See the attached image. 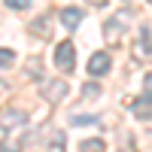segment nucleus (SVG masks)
<instances>
[{"mask_svg": "<svg viewBox=\"0 0 152 152\" xmlns=\"http://www.w3.org/2000/svg\"><path fill=\"white\" fill-rule=\"evenodd\" d=\"M55 67L64 70V73H73V67H76V49H73L70 40L55 46Z\"/></svg>", "mask_w": 152, "mask_h": 152, "instance_id": "f257e3e1", "label": "nucleus"}, {"mask_svg": "<svg viewBox=\"0 0 152 152\" xmlns=\"http://www.w3.org/2000/svg\"><path fill=\"white\" fill-rule=\"evenodd\" d=\"M110 67H113V58H110V52H94L91 58H88V73L94 76H107L110 73Z\"/></svg>", "mask_w": 152, "mask_h": 152, "instance_id": "f03ea898", "label": "nucleus"}, {"mask_svg": "<svg viewBox=\"0 0 152 152\" xmlns=\"http://www.w3.org/2000/svg\"><path fill=\"white\" fill-rule=\"evenodd\" d=\"M67 82H61V79H52V82H46L43 85V97L49 100V104H61V100L67 97Z\"/></svg>", "mask_w": 152, "mask_h": 152, "instance_id": "7ed1b4c3", "label": "nucleus"}, {"mask_svg": "<svg viewBox=\"0 0 152 152\" xmlns=\"http://www.w3.org/2000/svg\"><path fill=\"white\" fill-rule=\"evenodd\" d=\"M58 18H61V24H64V28H79V21H82V9L79 6H64L58 12Z\"/></svg>", "mask_w": 152, "mask_h": 152, "instance_id": "20e7f679", "label": "nucleus"}, {"mask_svg": "<svg viewBox=\"0 0 152 152\" xmlns=\"http://www.w3.org/2000/svg\"><path fill=\"white\" fill-rule=\"evenodd\" d=\"M131 113H134L137 119H152V94L146 91L140 100H134V104H131Z\"/></svg>", "mask_w": 152, "mask_h": 152, "instance_id": "39448f33", "label": "nucleus"}, {"mask_svg": "<svg viewBox=\"0 0 152 152\" xmlns=\"http://www.w3.org/2000/svg\"><path fill=\"white\" fill-rule=\"evenodd\" d=\"M46 21H49L46 15L34 18V21H31V34H37V37H52V24H46Z\"/></svg>", "mask_w": 152, "mask_h": 152, "instance_id": "423d86ee", "label": "nucleus"}, {"mask_svg": "<svg viewBox=\"0 0 152 152\" xmlns=\"http://www.w3.org/2000/svg\"><path fill=\"white\" fill-rule=\"evenodd\" d=\"M73 128H82V125H97V116H70Z\"/></svg>", "mask_w": 152, "mask_h": 152, "instance_id": "0eeeda50", "label": "nucleus"}, {"mask_svg": "<svg viewBox=\"0 0 152 152\" xmlns=\"http://www.w3.org/2000/svg\"><path fill=\"white\" fill-rule=\"evenodd\" d=\"M15 64V52H9V49H0V67H12Z\"/></svg>", "mask_w": 152, "mask_h": 152, "instance_id": "6e6552de", "label": "nucleus"}, {"mask_svg": "<svg viewBox=\"0 0 152 152\" xmlns=\"http://www.w3.org/2000/svg\"><path fill=\"white\" fill-rule=\"evenodd\" d=\"M24 119H21V113H15V110H12V113H6V119H3V125H6V128H15V125H21Z\"/></svg>", "mask_w": 152, "mask_h": 152, "instance_id": "1a4fd4ad", "label": "nucleus"}, {"mask_svg": "<svg viewBox=\"0 0 152 152\" xmlns=\"http://www.w3.org/2000/svg\"><path fill=\"white\" fill-rule=\"evenodd\" d=\"M82 149L85 152H104V143L100 140H82Z\"/></svg>", "mask_w": 152, "mask_h": 152, "instance_id": "9d476101", "label": "nucleus"}, {"mask_svg": "<svg viewBox=\"0 0 152 152\" xmlns=\"http://www.w3.org/2000/svg\"><path fill=\"white\" fill-rule=\"evenodd\" d=\"M3 3H6L9 9H15V12H21V9H28V6H31V0H3Z\"/></svg>", "mask_w": 152, "mask_h": 152, "instance_id": "9b49d317", "label": "nucleus"}, {"mask_svg": "<svg viewBox=\"0 0 152 152\" xmlns=\"http://www.w3.org/2000/svg\"><path fill=\"white\" fill-rule=\"evenodd\" d=\"M97 94H100V85H94V82H88L82 88V97H97Z\"/></svg>", "mask_w": 152, "mask_h": 152, "instance_id": "f8f14e48", "label": "nucleus"}, {"mask_svg": "<svg viewBox=\"0 0 152 152\" xmlns=\"http://www.w3.org/2000/svg\"><path fill=\"white\" fill-rule=\"evenodd\" d=\"M61 143H64V134H55V149H52V152H64Z\"/></svg>", "mask_w": 152, "mask_h": 152, "instance_id": "ddd939ff", "label": "nucleus"}, {"mask_svg": "<svg viewBox=\"0 0 152 152\" xmlns=\"http://www.w3.org/2000/svg\"><path fill=\"white\" fill-rule=\"evenodd\" d=\"M0 152H18V149H15V146H12L9 140H3V143H0Z\"/></svg>", "mask_w": 152, "mask_h": 152, "instance_id": "4468645a", "label": "nucleus"}, {"mask_svg": "<svg viewBox=\"0 0 152 152\" xmlns=\"http://www.w3.org/2000/svg\"><path fill=\"white\" fill-rule=\"evenodd\" d=\"M146 91L152 94V76H149V79H146Z\"/></svg>", "mask_w": 152, "mask_h": 152, "instance_id": "2eb2a0df", "label": "nucleus"}, {"mask_svg": "<svg viewBox=\"0 0 152 152\" xmlns=\"http://www.w3.org/2000/svg\"><path fill=\"white\" fill-rule=\"evenodd\" d=\"M149 3H152V0H149Z\"/></svg>", "mask_w": 152, "mask_h": 152, "instance_id": "dca6fc26", "label": "nucleus"}]
</instances>
